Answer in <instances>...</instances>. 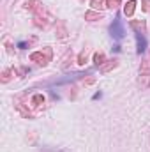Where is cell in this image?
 <instances>
[{
	"instance_id": "obj_1",
	"label": "cell",
	"mask_w": 150,
	"mask_h": 152,
	"mask_svg": "<svg viewBox=\"0 0 150 152\" xmlns=\"http://www.w3.org/2000/svg\"><path fill=\"white\" fill-rule=\"evenodd\" d=\"M30 60L32 62H36L39 66H48V62L51 60V48H44V53L42 51H36V53H32L30 55Z\"/></svg>"
},
{
	"instance_id": "obj_2",
	"label": "cell",
	"mask_w": 150,
	"mask_h": 152,
	"mask_svg": "<svg viewBox=\"0 0 150 152\" xmlns=\"http://www.w3.org/2000/svg\"><path fill=\"white\" fill-rule=\"evenodd\" d=\"M110 32H111L113 37H117V39L124 37V28H122V23H120V20H118V18H115V20H113L111 27H110Z\"/></svg>"
},
{
	"instance_id": "obj_3",
	"label": "cell",
	"mask_w": 150,
	"mask_h": 152,
	"mask_svg": "<svg viewBox=\"0 0 150 152\" xmlns=\"http://www.w3.org/2000/svg\"><path fill=\"white\" fill-rule=\"evenodd\" d=\"M136 44H138V53L141 55L145 51V48H147V41L143 37V34H136Z\"/></svg>"
},
{
	"instance_id": "obj_4",
	"label": "cell",
	"mask_w": 150,
	"mask_h": 152,
	"mask_svg": "<svg viewBox=\"0 0 150 152\" xmlns=\"http://www.w3.org/2000/svg\"><path fill=\"white\" fill-rule=\"evenodd\" d=\"M131 27L136 30V34H143V30H145V21H143V20H133V21H131Z\"/></svg>"
},
{
	"instance_id": "obj_5",
	"label": "cell",
	"mask_w": 150,
	"mask_h": 152,
	"mask_svg": "<svg viewBox=\"0 0 150 152\" xmlns=\"http://www.w3.org/2000/svg\"><path fill=\"white\" fill-rule=\"evenodd\" d=\"M134 7H136V0H129V2L125 4V7H124V14H125V16H133Z\"/></svg>"
},
{
	"instance_id": "obj_6",
	"label": "cell",
	"mask_w": 150,
	"mask_h": 152,
	"mask_svg": "<svg viewBox=\"0 0 150 152\" xmlns=\"http://www.w3.org/2000/svg\"><path fill=\"white\" fill-rule=\"evenodd\" d=\"M101 18H103L101 12H95V11H88V12H85V20H88V21H95V20H101Z\"/></svg>"
},
{
	"instance_id": "obj_7",
	"label": "cell",
	"mask_w": 150,
	"mask_h": 152,
	"mask_svg": "<svg viewBox=\"0 0 150 152\" xmlns=\"http://www.w3.org/2000/svg\"><path fill=\"white\" fill-rule=\"evenodd\" d=\"M104 58H106V57H104V53H103V51H95V53H94V64H95L97 67L104 64Z\"/></svg>"
},
{
	"instance_id": "obj_8",
	"label": "cell",
	"mask_w": 150,
	"mask_h": 152,
	"mask_svg": "<svg viewBox=\"0 0 150 152\" xmlns=\"http://www.w3.org/2000/svg\"><path fill=\"white\" fill-rule=\"evenodd\" d=\"M117 66H118L117 60H108V64H103V66H101V71H103V73H108V71L115 69Z\"/></svg>"
},
{
	"instance_id": "obj_9",
	"label": "cell",
	"mask_w": 150,
	"mask_h": 152,
	"mask_svg": "<svg viewBox=\"0 0 150 152\" xmlns=\"http://www.w3.org/2000/svg\"><path fill=\"white\" fill-rule=\"evenodd\" d=\"M138 85L141 88H147L150 85V75H140V80H138Z\"/></svg>"
},
{
	"instance_id": "obj_10",
	"label": "cell",
	"mask_w": 150,
	"mask_h": 152,
	"mask_svg": "<svg viewBox=\"0 0 150 152\" xmlns=\"http://www.w3.org/2000/svg\"><path fill=\"white\" fill-rule=\"evenodd\" d=\"M140 75H150V60H143L140 66Z\"/></svg>"
},
{
	"instance_id": "obj_11",
	"label": "cell",
	"mask_w": 150,
	"mask_h": 152,
	"mask_svg": "<svg viewBox=\"0 0 150 152\" xmlns=\"http://www.w3.org/2000/svg\"><path fill=\"white\" fill-rule=\"evenodd\" d=\"M32 104H34V106H41V104H44V96H42V94H36V96L32 97Z\"/></svg>"
},
{
	"instance_id": "obj_12",
	"label": "cell",
	"mask_w": 150,
	"mask_h": 152,
	"mask_svg": "<svg viewBox=\"0 0 150 152\" xmlns=\"http://www.w3.org/2000/svg\"><path fill=\"white\" fill-rule=\"evenodd\" d=\"M87 57H88V50H83V51L78 55V64H79V66H85V62H87Z\"/></svg>"
},
{
	"instance_id": "obj_13",
	"label": "cell",
	"mask_w": 150,
	"mask_h": 152,
	"mask_svg": "<svg viewBox=\"0 0 150 152\" xmlns=\"http://www.w3.org/2000/svg\"><path fill=\"white\" fill-rule=\"evenodd\" d=\"M90 5H92L94 9H97V11H101V9L104 7V0H92V2H90Z\"/></svg>"
},
{
	"instance_id": "obj_14",
	"label": "cell",
	"mask_w": 150,
	"mask_h": 152,
	"mask_svg": "<svg viewBox=\"0 0 150 152\" xmlns=\"http://www.w3.org/2000/svg\"><path fill=\"white\" fill-rule=\"evenodd\" d=\"M120 2H122V0H106V7H110V9H117V7L120 5Z\"/></svg>"
},
{
	"instance_id": "obj_15",
	"label": "cell",
	"mask_w": 150,
	"mask_h": 152,
	"mask_svg": "<svg viewBox=\"0 0 150 152\" xmlns=\"http://www.w3.org/2000/svg\"><path fill=\"white\" fill-rule=\"evenodd\" d=\"M11 75H12V71H9V69H5V71L2 73V81H4V83H7V81L11 80Z\"/></svg>"
},
{
	"instance_id": "obj_16",
	"label": "cell",
	"mask_w": 150,
	"mask_h": 152,
	"mask_svg": "<svg viewBox=\"0 0 150 152\" xmlns=\"http://www.w3.org/2000/svg\"><path fill=\"white\" fill-rule=\"evenodd\" d=\"M25 7H27V9H36V0H28V2L25 4Z\"/></svg>"
},
{
	"instance_id": "obj_17",
	"label": "cell",
	"mask_w": 150,
	"mask_h": 152,
	"mask_svg": "<svg viewBox=\"0 0 150 152\" xmlns=\"http://www.w3.org/2000/svg\"><path fill=\"white\" fill-rule=\"evenodd\" d=\"M143 11H150V0H143Z\"/></svg>"
},
{
	"instance_id": "obj_18",
	"label": "cell",
	"mask_w": 150,
	"mask_h": 152,
	"mask_svg": "<svg viewBox=\"0 0 150 152\" xmlns=\"http://www.w3.org/2000/svg\"><path fill=\"white\" fill-rule=\"evenodd\" d=\"M95 81V78H88V80H83V85H92Z\"/></svg>"
}]
</instances>
